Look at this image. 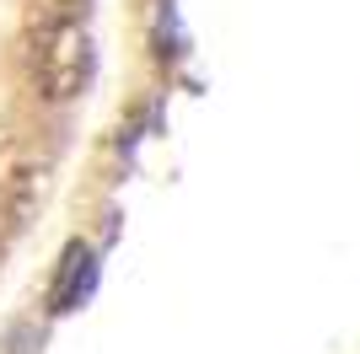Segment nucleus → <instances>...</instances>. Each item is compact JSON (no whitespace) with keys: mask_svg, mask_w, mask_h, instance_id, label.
<instances>
[{"mask_svg":"<svg viewBox=\"0 0 360 354\" xmlns=\"http://www.w3.org/2000/svg\"><path fill=\"white\" fill-rule=\"evenodd\" d=\"M91 81V32L81 22H54L38 38V86L54 97V103H70L81 97Z\"/></svg>","mask_w":360,"mask_h":354,"instance_id":"f257e3e1","label":"nucleus"},{"mask_svg":"<svg viewBox=\"0 0 360 354\" xmlns=\"http://www.w3.org/2000/svg\"><path fill=\"white\" fill-rule=\"evenodd\" d=\"M97 290V252L86 242H70L60 258V274L49 284V311H75L86 306V295Z\"/></svg>","mask_w":360,"mask_h":354,"instance_id":"f03ea898","label":"nucleus"}]
</instances>
